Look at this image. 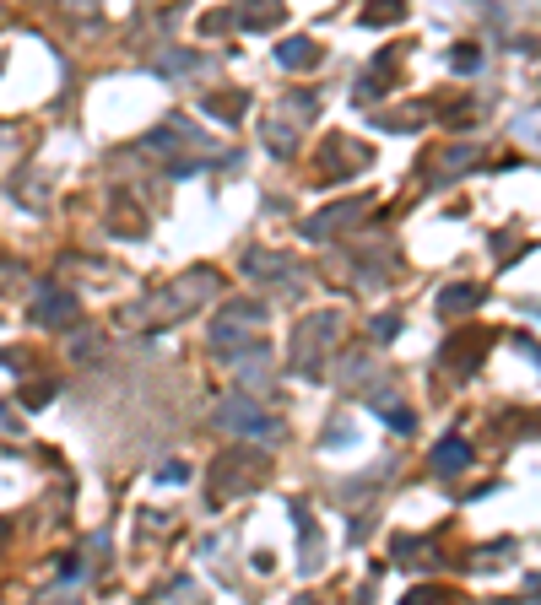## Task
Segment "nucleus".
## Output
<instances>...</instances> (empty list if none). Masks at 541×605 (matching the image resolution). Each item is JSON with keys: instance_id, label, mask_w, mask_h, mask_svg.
Segmentation results:
<instances>
[{"instance_id": "13", "label": "nucleus", "mask_w": 541, "mask_h": 605, "mask_svg": "<svg viewBox=\"0 0 541 605\" xmlns=\"http://www.w3.org/2000/svg\"><path fill=\"white\" fill-rule=\"evenodd\" d=\"M244 271L255 281H282L293 271V260H287V254H271V249H255V254H244Z\"/></svg>"}, {"instance_id": "7", "label": "nucleus", "mask_w": 541, "mask_h": 605, "mask_svg": "<svg viewBox=\"0 0 541 605\" xmlns=\"http://www.w3.org/2000/svg\"><path fill=\"white\" fill-rule=\"evenodd\" d=\"M482 352H487V335L477 330V335H450V341L439 346V362L450 373H471L482 362Z\"/></svg>"}, {"instance_id": "21", "label": "nucleus", "mask_w": 541, "mask_h": 605, "mask_svg": "<svg viewBox=\"0 0 541 605\" xmlns=\"http://www.w3.org/2000/svg\"><path fill=\"white\" fill-rule=\"evenodd\" d=\"M157 481H163V487H184V481H190V465H184V460L157 465Z\"/></svg>"}, {"instance_id": "6", "label": "nucleus", "mask_w": 541, "mask_h": 605, "mask_svg": "<svg viewBox=\"0 0 541 605\" xmlns=\"http://www.w3.org/2000/svg\"><path fill=\"white\" fill-rule=\"evenodd\" d=\"M217 427H233L239 438H266V443H282V422L276 416H266L260 406H249L244 395H233V400H222L217 406Z\"/></svg>"}, {"instance_id": "5", "label": "nucleus", "mask_w": 541, "mask_h": 605, "mask_svg": "<svg viewBox=\"0 0 541 605\" xmlns=\"http://www.w3.org/2000/svg\"><path fill=\"white\" fill-rule=\"evenodd\" d=\"M314 114H320V98H314V92H293V98L260 125V141H266L276 157H293L298 152V136H293L298 125H293V119H314Z\"/></svg>"}, {"instance_id": "16", "label": "nucleus", "mask_w": 541, "mask_h": 605, "mask_svg": "<svg viewBox=\"0 0 541 605\" xmlns=\"http://www.w3.org/2000/svg\"><path fill=\"white\" fill-rule=\"evenodd\" d=\"M276 60L298 71V65H314V60H320V44H309V38H287V44L276 49Z\"/></svg>"}, {"instance_id": "1", "label": "nucleus", "mask_w": 541, "mask_h": 605, "mask_svg": "<svg viewBox=\"0 0 541 605\" xmlns=\"http://www.w3.org/2000/svg\"><path fill=\"white\" fill-rule=\"evenodd\" d=\"M222 292V276L211 271V265H195V271H184L179 281H168V287H157L152 298H141V303H130L125 308V325L130 330H141V335H163V330H174L184 325V319L195 314L206 298H217Z\"/></svg>"}, {"instance_id": "3", "label": "nucleus", "mask_w": 541, "mask_h": 605, "mask_svg": "<svg viewBox=\"0 0 541 605\" xmlns=\"http://www.w3.org/2000/svg\"><path fill=\"white\" fill-rule=\"evenodd\" d=\"M341 330H347V325H341V314H309L293 330V362H298L303 379H314V384L325 379V357L336 352V335Z\"/></svg>"}, {"instance_id": "8", "label": "nucleus", "mask_w": 541, "mask_h": 605, "mask_svg": "<svg viewBox=\"0 0 541 605\" xmlns=\"http://www.w3.org/2000/svg\"><path fill=\"white\" fill-rule=\"evenodd\" d=\"M358 211H368V200H341V206H331L325 217H309L303 222V238H314V244H325V238L336 233V227L358 222Z\"/></svg>"}, {"instance_id": "14", "label": "nucleus", "mask_w": 541, "mask_h": 605, "mask_svg": "<svg viewBox=\"0 0 541 605\" xmlns=\"http://www.w3.org/2000/svg\"><path fill=\"white\" fill-rule=\"evenodd\" d=\"M482 303V287H471V281H455V287H444L439 292V314H471V308Z\"/></svg>"}, {"instance_id": "18", "label": "nucleus", "mask_w": 541, "mask_h": 605, "mask_svg": "<svg viewBox=\"0 0 541 605\" xmlns=\"http://www.w3.org/2000/svg\"><path fill=\"white\" fill-rule=\"evenodd\" d=\"M406 6L401 0H368L363 6V28H385V22H401Z\"/></svg>"}, {"instance_id": "24", "label": "nucleus", "mask_w": 541, "mask_h": 605, "mask_svg": "<svg viewBox=\"0 0 541 605\" xmlns=\"http://www.w3.org/2000/svg\"><path fill=\"white\" fill-rule=\"evenodd\" d=\"M0 546H6V524H0Z\"/></svg>"}, {"instance_id": "11", "label": "nucleus", "mask_w": 541, "mask_h": 605, "mask_svg": "<svg viewBox=\"0 0 541 605\" xmlns=\"http://www.w3.org/2000/svg\"><path fill=\"white\" fill-rule=\"evenodd\" d=\"M433 470H439V476H460V470H471V443L466 438H439V443H433Z\"/></svg>"}, {"instance_id": "17", "label": "nucleus", "mask_w": 541, "mask_h": 605, "mask_svg": "<svg viewBox=\"0 0 541 605\" xmlns=\"http://www.w3.org/2000/svg\"><path fill=\"white\" fill-rule=\"evenodd\" d=\"M374 411H379V416H385V422L395 427V433H412V427H417V416H412V411H406V406H401V400H390V395H374Z\"/></svg>"}, {"instance_id": "20", "label": "nucleus", "mask_w": 541, "mask_h": 605, "mask_svg": "<svg viewBox=\"0 0 541 605\" xmlns=\"http://www.w3.org/2000/svg\"><path fill=\"white\" fill-rule=\"evenodd\" d=\"M450 65L460 76H471V71H482V49H471V44H460L455 55H450Z\"/></svg>"}, {"instance_id": "22", "label": "nucleus", "mask_w": 541, "mask_h": 605, "mask_svg": "<svg viewBox=\"0 0 541 605\" xmlns=\"http://www.w3.org/2000/svg\"><path fill=\"white\" fill-rule=\"evenodd\" d=\"M368 335H374V341L385 346V341H395V335H401V319H395V314H379L374 325H368Z\"/></svg>"}, {"instance_id": "12", "label": "nucleus", "mask_w": 541, "mask_h": 605, "mask_svg": "<svg viewBox=\"0 0 541 605\" xmlns=\"http://www.w3.org/2000/svg\"><path fill=\"white\" fill-rule=\"evenodd\" d=\"M282 17H287L282 0H244V11H239V22H244L249 33H260V28H282Z\"/></svg>"}, {"instance_id": "15", "label": "nucleus", "mask_w": 541, "mask_h": 605, "mask_svg": "<svg viewBox=\"0 0 541 605\" xmlns=\"http://www.w3.org/2000/svg\"><path fill=\"white\" fill-rule=\"evenodd\" d=\"M244 109H249L244 92H211V98H206V114H211V119H222V125H233V119H239Z\"/></svg>"}, {"instance_id": "9", "label": "nucleus", "mask_w": 541, "mask_h": 605, "mask_svg": "<svg viewBox=\"0 0 541 605\" xmlns=\"http://www.w3.org/2000/svg\"><path fill=\"white\" fill-rule=\"evenodd\" d=\"M76 319V298L71 292H38V303H33V325H44V330H60V325H71Z\"/></svg>"}, {"instance_id": "4", "label": "nucleus", "mask_w": 541, "mask_h": 605, "mask_svg": "<svg viewBox=\"0 0 541 605\" xmlns=\"http://www.w3.org/2000/svg\"><path fill=\"white\" fill-rule=\"evenodd\" d=\"M260 481H266V460L255 449H233L211 465V503H228V497L260 487Z\"/></svg>"}, {"instance_id": "23", "label": "nucleus", "mask_w": 541, "mask_h": 605, "mask_svg": "<svg viewBox=\"0 0 541 605\" xmlns=\"http://www.w3.org/2000/svg\"><path fill=\"white\" fill-rule=\"evenodd\" d=\"M55 400V384H44V389H28V406H49Z\"/></svg>"}, {"instance_id": "19", "label": "nucleus", "mask_w": 541, "mask_h": 605, "mask_svg": "<svg viewBox=\"0 0 541 605\" xmlns=\"http://www.w3.org/2000/svg\"><path fill=\"white\" fill-rule=\"evenodd\" d=\"M157 65H163V71H201V55H184V49H168V55L163 60H157Z\"/></svg>"}, {"instance_id": "10", "label": "nucleus", "mask_w": 541, "mask_h": 605, "mask_svg": "<svg viewBox=\"0 0 541 605\" xmlns=\"http://www.w3.org/2000/svg\"><path fill=\"white\" fill-rule=\"evenodd\" d=\"M147 146H152V152H163V146H206V136L190 125V119H179V114H174V119H163V125L152 130Z\"/></svg>"}, {"instance_id": "2", "label": "nucleus", "mask_w": 541, "mask_h": 605, "mask_svg": "<svg viewBox=\"0 0 541 605\" xmlns=\"http://www.w3.org/2000/svg\"><path fill=\"white\" fill-rule=\"evenodd\" d=\"M260 330H266V308L260 303H222L217 325H211V352L222 362H233V368H244V362L266 357Z\"/></svg>"}]
</instances>
